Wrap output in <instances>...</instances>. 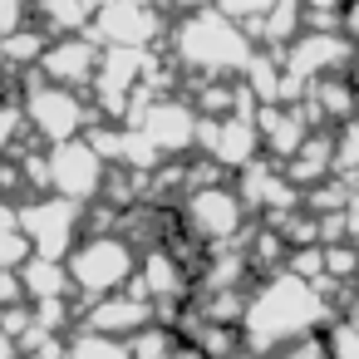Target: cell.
<instances>
[{
  "mask_svg": "<svg viewBox=\"0 0 359 359\" xmlns=\"http://www.w3.org/2000/svg\"><path fill=\"white\" fill-rule=\"evenodd\" d=\"M325 320H334V300L325 290H315L310 280H300L295 271H271L261 276L256 290H246V310H241V344L256 359H271L280 344L315 334Z\"/></svg>",
  "mask_w": 359,
  "mask_h": 359,
  "instance_id": "obj_1",
  "label": "cell"
},
{
  "mask_svg": "<svg viewBox=\"0 0 359 359\" xmlns=\"http://www.w3.org/2000/svg\"><path fill=\"white\" fill-rule=\"evenodd\" d=\"M256 55V35H246V20L217 11H192L172 25V60L187 74H241Z\"/></svg>",
  "mask_w": 359,
  "mask_h": 359,
  "instance_id": "obj_2",
  "label": "cell"
},
{
  "mask_svg": "<svg viewBox=\"0 0 359 359\" xmlns=\"http://www.w3.org/2000/svg\"><path fill=\"white\" fill-rule=\"evenodd\" d=\"M65 266H69L74 295L79 300H99L109 290H123L138 276V246L123 231H84L69 246Z\"/></svg>",
  "mask_w": 359,
  "mask_h": 359,
  "instance_id": "obj_3",
  "label": "cell"
},
{
  "mask_svg": "<svg viewBox=\"0 0 359 359\" xmlns=\"http://www.w3.org/2000/svg\"><path fill=\"white\" fill-rule=\"evenodd\" d=\"M177 217H182V231H187L192 241H202V246H222V241L246 236L251 207L241 202L236 182H207V187L182 192Z\"/></svg>",
  "mask_w": 359,
  "mask_h": 359,
  "instance_id": "obj_4",
  "label": "cell"
},
{
  "mask_svg": "<svg viewBox=\"0 0 359 359\" xmlns=\"http://www.w3.org/2000/svg\"><path fill=\"white\" fill-rule=\"evenodd\" d=\"M20 109H25V123H30V133L40 138V148H45V143L55 148V143H65V138H79V133L89 128V118L99 114V109L84 104L74 89L50 84V79H30Z\"/></svg>",
  "mask_w": 359,
  "mask_h": 359,
  "instance_id": "obj_5",
  "label": "cell"
},
{
  "mask_svg": "<svg viewBox=\"0 0 359 359\" xmlns=\"http://www.w3.org/2000/svg\"><path fill=\"white\" fill-rule=\"evenodd\" d=\"M15 217H20V231L30 236L35 256H55V261H65L69 246L84 231V207L69 202V197H60V192L55 197H40L35 192V202L15 207Z\"/></svg>",
  "mask_w": 359,
  "mask_h": 359,
  "instance_id": "obj_6",
  "label": "cell"
},
{
  "mask_svg": "<svg viewBox=\"0 0 359 359\" xmlns=\"http://www.w3.org/2000/svg\"><path fill=\"white\" fill-rule=\"evenodd\" d=\"M236 192H241V202L251 212H261L266 226H280L295 207H305V192L285 177V163H276L266 153L251 158L246 168H236Z\"/></svg>",
  "mask_w": 359,
  "mask_h": 359,
  "instance_id": "obj_7",
  "label": "cell"
},
{
  "mask_svg": "<svg viewBox=\"0 0 359 359\" xmlns=\"http://www.w3.org/2000/svg\"><path fill=\"white\" fill-rule=\"evenodd\" d=\"M104 177H109V163L89 148V138H65L50 148V192L84 207L104 192Z\"/></svg>",
  "mask_w": 359,
  "mask_h": 359,
  "instance_id": "obj_8",
  "label": "cell"
},
{
  "mask_svg": "<svg viewBox=\"0 0 359 359\" xmlns=\"http://www.w3.org/2000/svg\"><path fill=\"white\" fill-rule=\"evenodd\" d=\"M354 40L344 35V30H300L285 50H280V60H285V69L290 74H300L305 84L310 79H320V74H344L349 69V60H354Z\"/></svg>",
  "mask_w": 359,
  "mask_h": 359,
  "instance_id": "obj_9",
  "label": "cell"
},
{
  "mask_svg": "<svg viewBox=\"0 0 359 359\" xmlns=\"http://www.w3.org/2000/svg\"><path fill=\"white\" fill-rule=\"evenodd\" d=\"M197 148H202V158L222 163L226 172H236V168H246L251 158H261L256 118H246V114H222V118L202 114V118H197Z\"/></svg>",
  "mask_w": 359,
  "mask_h": 359,
  "instance_id": "obj_10",
  "label": "cell"
},
{
  "mask_svg": "<svg viewBox=\"0 0 359 359\" xmlns=\"http://www.w3.org/2000/svg\"><path fill=\"white\" fill-rule=\"evenodd\" d=\"M89 35L99 45H153L163 35V15L138 0H99V11L89 20Z\"/></svg>",
  "mask_w": 359,
  "mask_h": 359,
  "instance_id": "obj_11",
  "label": "cell"
},
{
  "mask_svg": "<svg viewBox=\"0 0 359 359\" xmlns=\"http://www.w3.org/2000/svg\"><path fill=\"white\" fill-rule=\"evenodd\" d=\"M99 40L94 35H60V40H50L45 45V55H40V65H35V74L40 79H50V84H65V89H89L94 84V69H99Z\"/></svg>",
  "mask_w": 359,
  "mask_h": 359,
  "instance_id": "obj_12",
  "label": "cell"
},
{
  "mask_svg": "<svg viewBox=\"0 0 359 359\" xmlns=\"http://www.w3.org/2000/svg\"><path fill=\"white\" fill-rule=\"evenodd\" d=\"M158 320V305L143 295V290H109V295H99V300H84L79 305V325L84 330H104V334H138L143 325H153Z\"/></svg>",
  "mask_w": 359,
  "mask_h": 359,
  "instance_id": "obj_13",
  "label": "cell"
},
{
  "mask_svg": "<svg viewBox=\"0 0 359 359\" xmlns=\"http://www.w3.org/2000/svg\"><path fill=\"white\" fill-rule=\"evenodd\" d=\"M197 104H187V99H172V94H158L148 109H143V118L133 123V128H143L158 148H163V158H177V153H187V148H197Z\"/></svg>",
  "mask_w": 359,
  "mask_h": 359,
  "instance_id": "obj_14",
  "label": "cell"
},
{
  "mask_svg": "<svg viewBox=\"0 0 359 359\" xmlns=\"http://www.w3.org/2000/svg\"><path fill=\"white\" fill-rule=\"evenodd\" d=\"M256 133H261V153L285 163L310 138V118H305L300 104H261L256 109Z\"/></svg>",
  "mask_w": 359,
  "mask_h": 359,
  "instance_id": "obj_15",
  "label": "cell"
},
{
  "mask_svg": "<svg viewBox=\"0 0 359 359\" xmlns=\"http://www.w3.org/2000/svg\"><path fill=\"white\" fill-rule=\"evenodd\" d=\"M330 172H334V133H330V128H325V133L310 128V138L285 158V177L305 192V187H315L320 177H330Z\"/></svg>",
  "mask_w": 359,
  "mask_h": 359,
  "instance_id": "obj_16",
  "label": "cell"
},
{
  "mask_svg": "<svg viewBox=\"0 0 359 359\" xmlns=\"http://www.w3.org/2000/svg\"><path fill=\"white\" fill-rule=\"evenodd\" d=\"M20 280H25V295L30 300H50V295H74V280H69V266L55 261V256H30L20 266Z\"/></svg>",
  "mask_w": 359,
  "mask_h": 359,
  "instance_id": "obj_17",
  "label": "cell"
},
{
  "mask_svg": "<svg viewBox=\"0 0 359 359\" xmlns=\"http://www.w3.org/2000/svg\"><path fill=\"white\" fill-rule=\"evenodd\" d=\"M94 11H99V0H35V15H40V25L50 35H79V30H89Z\"/></svg>",
  "mask_w": 359,
  "mask_h": 359,
  "instance_id": "obj_18",
  "label": "cell"
},
{
  "mask_svg": "<svg viewBox=\"0 0 359 359\" xmlns=\"http://www.w3.org/2000/svg\"><path fill=\"white\" fill-rule=\"evenodd\" d=\"M50 30H35V25H15L0 35V69H35L40 55H45V40Z\"/></svg>",
  "mask_w": 359,
  "mask_h": 359,
  "instance_id": "obj_19",
  "label": "cell"
},
{
  "mask_svg": "<svg viewBox=\"0 0 359 359\" xmlns=\"http://www.w3.org/2000/svg\"><path fill=\"white\" fill-rule=\"evenodd\" d=\"M65 359H133L123 334H104V330H69V354Z\"/></svg>",
  "mask_w": 359,
  "mask_h": 359,
  "instance_id": "obj_20",
  "label": "cell"
},
{
  "mask_svg": "<svg viewBox=\"0 0 359 359\" xmlns=\"http://www.w3.org/2000/svg\"><path fill=\"white\" fill-rule=\"evenodd\" d=\"M20 143H30V123L20 104H0V158H11Z\"/></svg>",
  "mask_w": 359,
  "mask_h": 359,
  "instance_id": "obj_21",
  "label": "cell"
},
{
  "mask_svg": "<svg viewBox=\"0 0 359 359\" xmlns=\"http://www.w3.org/2000/svg\"><path fill=\"white\" fill-rule=\"evenodd\" d=\"M30 256H35V246H30V236L20 231V222H15V226H0V266L20 271Z\"/></svg>",
  "mask_w": 359,
  "mask_h": 359,
  "instance_id": "obj_22",
  "label": "cell"
},
{
  "mask_svg": "<svg viewBox=\"0 0 359 359\" xmlns=\"http://www.w3.org/2000/svg\"><path fill=\"white\" fill-rule=\"evenodd\" d=\"M285 271H295L300 280H320V276H325V246H320V241H310V246H290Z\"/></svg>",
  "mask_w": 359,
  "mask_h": 359,
  "instance_id": "obj_23",
  "label": "cell"
},
{
  "mask_svg": "<svg viewBox=\"0 0 359 359\" xmlns=\"http://www.w3.org/2000/svg\"><path fill=\"white\" fill-rule=\"evenodd\" d=\"M271 359H330V349H325V334H300V339L280 344Z\"/></svg>",
  "mask_w": 359,
  "mask_h": 359,
  "instance_id": "obj_24",
  "label": "cell"
},
{
  "mask_svg": "<svg viewBox=\"0 0 359 359\" xmlns=\"http://www.w3.org/2000/svg\"><path fill=\"white\" fill-rule=\"evenodd\" d=\"M30 295H25V280H20V271H11V266H0V310L6 305H25Z\"/></svg>",
  "mask_w": 359,
  "mask_h": 359,
  "instance_id": "obj_25",
  "label": "cell"
},
{
  "mask_svg": "<svg viewBox=\"0 0 359 359\" xmlns=\"http://www.w3.org/2000/svg\"><path fill=\"white\" fill-rule=\"evenodd\" d=\"M217 6H222L226 15H236V20H256V15L271 6V0H217Z\"/></svg>",
  "mask_w": 359,
  "mask_h": 359,
  "instance_id": "obj_26",
  "label": "cell"
},
{
  "mask_svg": "<svg viewBox=\"0 0 359 359\" xmlns=\"http://www.w3.org/2000/svg\"><path fill=\"white\" fill-rule=\"evenodd\" d=\"M339 30L359 45V0H344V6H339Z\"/></svg>",
  "mask_w": 359,
  "mask_h": 359,
  "instance_id": "obj_27",
  "label": "cell"
},
{
  "mask_svg": "<svg viewBox=\"0 0 359 359\" xmlns=\"http://www.w3.org/2000/svg\"><path fill=\"white\" fill-rule=\"evenodd\" d=\"M168 359H207V354H202V349H197V344H192V339L182 334V339L172 344V354H168Z\"/></svg>",
  "mask_w": 359,
  "mask_h": 359,
  "instance_id": "obj_28",
  "label": "cell"
},
{
  "mask_svg": "<svg viewBox=\"0 0 359 359\" xmlns=\"http://www.w3.org/2000/svg\"><path fill=\"white\" fill-rule=\"evenodd\" d=\"M0 359H20V344H15L6 330H0Z\"/></svg>",
  "mask_w": 359,
  "mask_h": 359,
  "instance_id": "obj_29",
  "label": "cell"
},
{
  "mask_svg": "<svg viewBox=\"0 0 359 359\" xmlns=\"http://www.w3.org/2000/svg\"><path fill=\"white\" fill-rule=\"evenodd\" d=\"M339 6H344V0H305V11H325V15L339 11Z\"/></svg>",
  "mask_w": 359,
  "mask_h": 359,
  "instance_id": "obj_30",
  "label": "cell"
}]
</instances>
